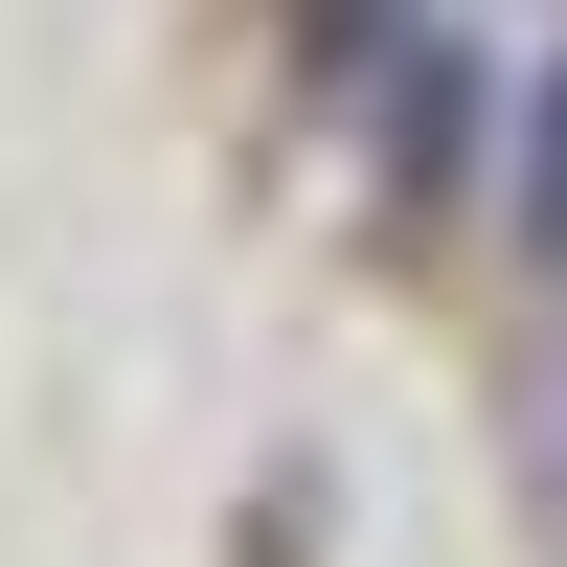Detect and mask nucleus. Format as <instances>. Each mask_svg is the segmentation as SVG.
Masks as SVG:
<instances>
[{"mask_svg": "<svg viewBox=\"0 0 567 567\" xmlns=\"http://www.w3.org/2000/svg\"><path fill=\"white\" fill-rule=\"evenodd\" d=\"M318 45L363 69V114H386V159H409V182H454V136H477V45H454V23H386V0H341Z\"/></svg>", "mask_w": 567, "mask_h": 567, "instance_id": "1", "label": "nucleus"}, {"mask_svg": "<svg viewBox=\"0 0 567 567\" xmlns=\"http://www.w3.org/2000/svg\"><path fill=\"white\" fill-rule=\"evenodd\" d=\"M523 454H545V477H567V318H545V409H523Z\"/></svg>", "mask_w": 567, "mask_h": 567, "instance_id": "2", "label": "nucleus"}]
</instances>
